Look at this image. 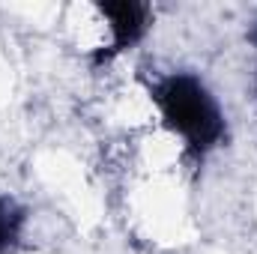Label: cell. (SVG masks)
Wrapping results in <instances>:
<instances>
[{
  "label": "cell",
  "mask_w": 257,
  "mask_h": 254,
  "mask_svg": "<svg viewBox=\"0 0 257 254\" xmlns=\"http://www.w3.org/2000/svg\"><path fill=\"white\" fill-rule=\"evenodd\" d=\"M156 102L165 123L174 129L192 150H209L224 135V117L209 90L192 75H168L156 87Z\"/></svg>",
  "instance_id": "obj_1"
},
{
  "label": "cell",
  "mask_w": 257,
  "mask_h": 254,
  "mask_svg": "<svg viewBox=\"0 0 257 254\" xmlns=\"http://www.w3.org/2000/svg\"><path fill=\"white\" fill-rule=\"evenodd\" d=\"M99 15L105 18V30H108V51H123L128 45H135L150 21L147 6L141 3H105L99 6Z\"/></svg>",
  "instance_id": "obj_2"
},
{
  "label": "cell",
  "mask_w": 257,
  "mask_h": 254,
  "mask_svg": "<svg viewBox=\"0 0 257 254\" xmlns=\"http://www.w3.org/2000/svg\"><path fill=\"white\" fill-rule=\"evenodd\" d=\"M21 227H24V209L15 200L0 197V254L9 251L18 242Z\"/></svg>",
  "instance_id": "obj_3"
}]
</instances>
